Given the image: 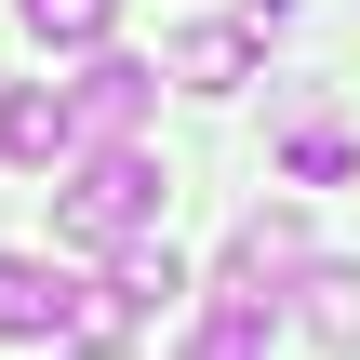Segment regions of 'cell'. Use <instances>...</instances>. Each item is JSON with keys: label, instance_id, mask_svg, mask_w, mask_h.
<instances>
[{"label": "cell", "instance_id": "obj_1", "mask_svg": "<svg viewBox=\"0 0 360 360\" xmlns=\"http://www.w3.org/2000/svg\"><path fill=\"white\" fill-rule=\"evenodd\" d=\"M147 214H160V174H147V147H80V160H67V187H53V240H80V254H120V240H147Z\"/></svg>", "mask_w": 360, "mask_h": 360}, {"label": "cell", "instance_id": "obj_2", "mask_svg": "<svg viewBox=\"0 0 360 360\" xmlns=\"http://www.w3.org/2000/svg\"><path fill=\"white\" fill-rule=\"evenodd\" d=\"M147 94H160V67H134V53H94V67L53 94V120H67V160H80V147H134Z\"/></svg>", "mask_w": 360, "mask_h": 360}, {"label": "cell", "instance_id": "obj_3", "mask_svg": "<svg viewBox=\"0 0 360 360\" xmlns=\"http://www.w3.org/2000/svg\"><path fill=\"white\" fill-rule=\"evenodd\" d=\"M307 267H321V254H307V214H294V200H254V214H240V240H227V294L281 307Z\"/></svg>", "mask_w": 360, "mask_h": 360}, {"label": "cell", "instance_id": "obj_4", "mask_svg": "<svg viewBox=\"0 0 360 360\" xmlns=\"http://www.w3.org/2000/svg\"><path fill=\"white\" fill-rule=\"evenodd\" d=\"M80 321V294L40 267V254H0V347H40V334H67Z\"/></svg>", "mask_w": 360, "mask_h": 360}, {"label": "cell", "instance_id": "obj_5", "mask_svg": "<svg viewBox=\"0 0 360 360\" xmlns=\"http://www.w3.org/2000/svg\"><path fill=\"white\" fill-rule=\"evenodd\" d=\"M187 94H240V67H254V40L240 27H174V53H160Z\"/></svg>", "mask_w": 360, "mask_h": 360}, {"label": "cell", "instance_id": "obj_6", "mask_svg": "<svg viewBox=\"0 0 360 360\" xmlns=\"http://www.w3.org/2000/svg\"><path fill=\"white\" fill-rule=\"evenodd\" d=\"M294 321H307L321 347H360V267H307V281H294Z\"/></svg>", "mask_w": 360, "mask_h": 360}, {"label": "cell", "instance_id": "obj_7", "mask_svg": "<svg viewBox=\"0 0 360 360\" xmlns=\"http://www.w3.org/2000/svg\"><path fill=\"white\" fill-rule=\"evenodd\" d=\"M187 360H267V307L214 281V307H200V334H187Z\"/></svg>", "mask_w": 360, "mask_h": 360}, {"label": "cell", "instance_id": "obj_8", "mask_svg": "<svg viewBox=\"0 0 360 360\" xmlns=\"http://www.w3.org/2000/svg\"><path fill=\"white\" fill-rule=\"evenodd\" d=\"M27 13V40H53V53H107V13L120 0H13Z\"/></svg>", "mask_w": 360, "mask_h": 360}, {"label": "cell", "instance_id": "obj_9", "mask_svg": "<svg viewBox=\"0 0 360 360\" xmlns=\"http://www.w3.org/2000/svg\"><path fill=\"white\" fill-rule=\"evenodd\" d=\"M347 134H334V120H294V134H281V174H294V187H347Z\"/></svg>", "mask_w": 360, "mask_h": 360}, {"label": "cell", "instance_id": "obj_10", "mask_svg": "<svg viewBox=\"0 0 360 360\" xmlns=\"http://www.w3.org/2000/svg\"><path fill=\"white\" fill-rule=\"evenodd\" d=\"M0 147H13V80H0Z\"/></svg>", "mask_w": 360, "mask_h": 360}, {"label": "cell", "instance_id": "obj_11", "mask_svg": "<svg viewBox=\"0 0 360 360\" xmlns=\"http://www.w3.org/2000/svg\"><path fill=\"white\" fill-rule=\"evenodd\" d=\"M67 360H120V347H67Z\"/></svg>", "mask_w": 360, "mask_h": 360}]
</instances>
